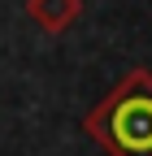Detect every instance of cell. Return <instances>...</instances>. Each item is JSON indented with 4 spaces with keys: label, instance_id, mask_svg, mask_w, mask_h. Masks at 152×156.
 Masks as SVG:
<instances>
[{
    "label": "cell",
    "instance_id": "6da1fadb",
    "mask_svg": "<svg viewBox=\"0 0 152 156\" xmlns=\"http://www.w3.org/2000/svg\"><path fill=\"white\" fill-rule=\"evenodd\" d=\"M83 130L109 156H152V69H130L83 117Z\"/></svg>",
    "mask_w": 152,
    "mask_h": 156
},
{
    "label": "cell",
    "instance_id": "7a4b0ae2",
    "mask_svg": "<svg viewBox=\"0 0 152 156\" xmlns=\"http://www.w3.org/2000/svg\"><path fill=\"white\" fill-rule=\"evenodd\" d=\"M26 13L35 17V26L48 35H61L83 17V0H26Z\"/></svg>",
    "mask_w": 152,
    "mask_h": 156
}]
</instances>
